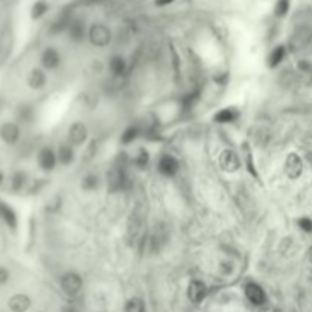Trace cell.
I'll use <instances>...</instances> for the list:
<instances>
[{
  "label": "cell",
  "instance_id": "cell-16",
  "mask_svg": "<svg viewBox=\"0 0 312 312\" xmlns=\"http://www.w3.org/2000/svg\"><path fill=\"white\" fill-rule=\"evenodd\" d=\"M32 306V300L28 294L17 292L8 299V309L11 312H28Z\"/></svg>",
  "mask_w": 312,
  "mask_h": 312
},
{
  "label": "cell",
  "instance_id": "cell-3",
  "mask_svg": "<svg viewBox=\"0 0 312 312\" xmlns=\"http://www.w3.org/2000/svg\"><path fill=\"white\" fill-rule=\"evenodd\" d=\"M60 286L69 297H76L84 288V280L78 273L69 271L60 277Z\"/></svg>",
  "mask_w": 312,
  "mask_h": 312
},
{
  "label": "cell",
  "instance_id": "cell-30",
  "mask_svg": "<svg viewBox=\"0 0 312 312\" xmlns=\"http://www.w3.org/2000/svg\"><path fill=\"white\" fill-rule=\"evenodd\" d=\"M297 225L299 229L305 233H312V219L308 218V216H303V218H299L297 219Z\"/></svg>",
  "mask_w": 312,
  "mask_h": 312
},
{
  "label": "cell",
  "instance_id": "cell-31",
  "mask_svg": "<svg viewBox=\"0 0 312 312\" xmlns=\"http://www.w3.org/2000/svg\"><path fill=\"white\" fill-rule=\"evenodd\" d=\"M11 280V273L6 267L0 265V286H5Z\"/></svg>",
  "mask_w": 312,
  "mask_h": 312
},
{
  "label": "cell",
  "instance_id": "cell-23",
  "mask_svg": "<svg viewBox=\"0 0 312 312\" xmlns=\"http://www.w3.org/2000/svg\"><path fill=\"white\" fill-rule=\"evenodd\" d=\"M67 32L69 37L73 41H82L85 38V25L81 20H72L70 23L67 25Z\"/></svg>",
  "mask_w": 312,
  "mask_h": 312
},
{
  "label": "cell",
  "instance_id": "cell-26",
  "mask_svg": "<svg viewBox=\"0 0 312 312\" xmlns=\"http://www.w3.org/2000/svg\"><path fill=\"white\" fill-rule=\"evenodd\" d=\"M139 137V128L137 127H128L124 130V133L120 134V142L124 145H130L133 143L136 139Z\"/></svg>",
  "mask_w": 312,
  "mask_h": 312
},
{
  "label": "cell",
  "instance_id": "cell-21",
  "mask_svg": "<svg viewBox=\"0 0 312 312\" xmlns=\"http://www.w3.org/2000/svg\"><path fill=\"white\" fill-rule=\"evenodd\" d=\"M101 186V177L95 172H87L81 178V189L84 192H95Z\"/></svg>",
  "mask_w": 312,
  "mask_h": 312
},
{
  "label": "cell",
  "instance_id": "cell-13",
  "mask_svg": "<svg viewBox=\"0 0 312 312\" xmlns=\"http://www.w3.org/2000/svg\"><path fill=\"white\" fill-rule=\"evenodd\" d=\"M41 67L44 69V70L47 72H54L57 70V69L61 66V54L55 49V47H46L43 52H41Z\"/></svg>",
  "mask_w": 312,
  "mask_h": 312
},
{
  "label": "cell",
  "instance_id": "cell-12",
  "mask_svg": "<svg viewBox=\"0 0 312 312\" xmlns=\"http://www.w3.org/2000/svg\"><path fill=\"white\" fill-rule=\"evenodd\" d=\"M207 292H209L207 291V285L203 280H198V279L190 280L189 285H187V289H186L189 302L194 303V305H200L207 297Z\"/></svg>",
  "mask_w": 312,
  "mask_h": 312
},
{
  "label": "cell",
  "instance_id": "cell-35",
  "mask_svg": "<svg viewBox=\"0 0 312 312\" xmlns=\"http://www.w3.org/2000/svg\"><path fill=\"white\" fill-rule=\"evenodd\" d=\"M3 183H5V175L2 174V172H0V187L3 186Z\"/></svg>",
  "mask_w": 312,
  "mask_h": 312
},
{
  "label": "cell",
  "instance_id": "cell-18",
  "mask_svg": "<svg viewBox=\"0 0 312 312\" xmlns=\"http://www.w3.org/2000/svg\"><path fill=\"white\" fill-rule=\"evenodd\" d=\"M0 219H2L11 230H17L19 227V218H17V213L12 207L0 200Z\"/></svg>",
  "mask_w": 312,
  "mask_h": 312
},
{
  "label": "cell",
  "instance_id": "cell-5",
  "mask_svg": "<svg viewBox=\"0 0 312 312\" xmlns=\"http://www.w3.org/2000/svg\"><path fill=\"white\" fill-rule=\"evenodd\" d=\"M89 140V128L81 120L70 124L67 128V142L72 146H82Z\"/></svg>",
  "mask_w": 312,
  "mask_h": 312
},
{
  "label": "cell",
  "instance_id": "cell-19",
  "mask_svg": "<svg viewBox=\"0 0 312 312\" xmlns=\"http://www.w3.org/2000/svg\"><path fill=\"white\" fill-rule=\"evenodd\" d=\"M107 67H108V72H110L111 76L120 78V76H124L127 73L128 64H127V60L122 55H113L108 60V66Z\"/></svg>",
  "mask_w": 312,
  "mask_h": 312
},
{
  "label": "cell",
  "instance_id": "cell-17",
  "mask_svg": "<svg viewBox=\"0 0 312 312\" xmlns=\"http://www.w3.org/2000/svg\"><path fill=\"white\" fill-rule=\"evenodd\" d=\"M57 157H58V163L61 166H70L75 163L76 154H75V146H72L69 142H63L60 143V146L57 148Z\"/></svg>",
  "mask_w": 312,
  "mask_h": 312
},
{
  "label": "cell",
  "instance_id": "cell-4",
  "mask_svg": "<svg viewBox=\"0 0 312 312\" xmlns=\"http://www.w3.org/2000/svg\"><path fill=\"white\" fill-rule=\"evenodd\" d=\"M218 165L224 172H229V174H235L238 172L242 166L241 157L239 154L235 149L230 148H225L219 152L218 155Z\"/></svg>",
  "mask_w": 312,
  "mask_h": 312
},
{
  "label": "cell",
  "instance_id": "cell-14",
  "mask_svg": "<svg viewBox=\"0 0 312 312\" xmlns=\"http://www.w3.org/2000/svg\"><path fill=\"white\" fill-rule=\"evenodd\" d=\"M22 137V130L19 127V124L15 122H5L2 127H0V139L9 146L17 145Z\"/></svg>",
  "mask_w": 312,
  "mask_h": 312
},
{
  "label": "cell",
  "instance_id": "cell-9",
  "mask_svg": "<svg viewBox=\"0 0 312 312\" xmlns=\"http://www.w3.org/2000/svg\"><path fill=\"white\" fill-rule=\"evenodd\" d=\"M37 163L40 166L41 171L44 172H52L57 165H58V157H57V151L52 146H43L38 154H37Z\"/></svg>",
  "mask_w": 312,
  "mask_h": 312
},
{
  "label": "cell",
  "instance_id": "cell-22",
  "mask_svg": "<svg viewBox=\"0 0 312 312\" xmlns=\"http://www.w3.org/2000/svg\"><path fill=\"white\" fill-rule=\"evenodd\" d=\"M286 57V47L285 46H276L267 57V64L270 69H276L282 64V61Z\"/></svg>",
  "mask_w": 312,
  "mask_h": 312
},
{
  "label": "cell",
  "instance_id": "cell-25",
  "mask_svg": "<svg viewBox=\"0 0 312 312\" xmlns=\"http://www.w3.org/2000/svg\"><path fill=\"white\" fill-rule=\"evenodd\" d=\"M124 312H146V305L140 297H131L125 302Z\"/></svg>",
  "mask_w": 312,
  "mask_h": 312
},
{
  "label": "cell",
  "instance_id": "cell-33",
  "mask_svg": "<svg viewBox=\"0 0 312 312\" xmlns=\"http://www.w3.org/2000/svg\"><path fill=\"white\" fill-rule=\"evenodd\" d=\"M174 0H155V5L157 6H166V5H171Z\"/></svg>",
  "mask_w": 312,
  "mask_h": 312
},
{
  "label": "cell",
  "instance_id": "cell-34",
  "mask_svg": "<svg viewBox=\"0 0 312 312\" xmlns=\"http://www.w3.org/2000/svg\"><path fill=\"white\" fill-rule=\"evenodd\" d=\"M308 259H309V262L312 264V245H311L309 250H308Z\"/></svg>",
  "mask_w": 312,
  "mask_h": 312
},
{
  "label": "cell",
  "instance_id": "cell-27",
  "mask_svg": "<svg viewBox=\"0 0 312 312\" xmlns=\"http://www.w3.org/2000/svg\"><path fill=\"white\" fill-rule=\"evenodd\" d=\"M149 152H148V149H145V148H139L137 149V152H136V155H134V163H136V166H139V168H145L148 163H149Z\"/></svg>",
  "mask_w": 312,
  "mask_h": 312
},
{
  "label": "cell",
  "instance_id": "cell-10",
  "mask_svg": "<svg viewBox=\"0 0 312 312\" xmlns=\"http://www.w3.org/2000/svg\"><path fill=\"white\" fill-rule=\"evenodd\" d=\"M157 171H159V174H162L163 177L172 178V177H175L178 174L180 162H178L177 157H174V155L165 154V155H162V157L159 159V162H157Z\"/></svg>",
  "mask_w": 312,
  "mask_h": 312
},
{
  "label": "cell",
  "instance_id": "cell-24",
  "mask_svg": "<svg viewBox=\"0 0 312 312\" xmlns=\"http://www.w3.org/2000/svg\"><path fill=\"white\" fill-rule=\"evenodd\" d=\"M238 116H239V113L235 108L227 107V108L219 110L213 116V120H215L216 124H232V122H235V120L238 119Z\"/></svg>",
  "mask_w": 312,
  "mask_h": 312
},
{
  "label": "cell",
  "instance_id": "cell-2",
  "mask_svg": "<svg viewBox=\"0 0 312 312\" xmlns=\"http://www.w3.org/2000/svg\"><path fill=\"white\" fill-rule=\"evenodd\" d=\"M131 186L130 178L122 166H113L107 174V187L111 194L127 190Z\"/></svg>",
  "mask_w": 312,
  "mask_h": 312
},
{
  "label": "cell",
  "instance_id": "cell-36",
  "mask_svg": "<svg viewBox=\"0 0 312 312\" xmlns=\"http://www.w3.org/2000/svg\"><path fill=\"white\" fill-rule=\"evenodd\" d=\"M271 312H282V311H280V309H273Z\"/></svg>",
  "mask_w": 312,
  "mask_h": 312
},
{
  "label": "cell",
  "instance_id": "cell-6",
  "mask_svg": "<svg viewBox=\"0 0 312 312\" xmlns=\"http://www.w3.org/2000/svg\"><path fill=\"white\" fill-rule=\"evenodd\" d=\"M303 160L297 152H289L283 162V172L289 180H299L303 174Z\"/></svg>",
  "mask_w": 312,
  "mask_h": 312
},
{
  "label": "cell",
  "instance_id": "cell-32",
  "mask_svg": "<svg viewBox=\"0 0 312 312\" xmlns=\"http://www.w3.org/2000/svg\"><path fill=\"white\" fill-rule=\"evenodd\" d=\"M219 271L222 273V274H225V276H229L230 273H233V264L232 262H229V261H222V262H219Z\"/></svg>",
  "mask_w": 312,
  "mask_h": 312
},
{
  "label": "cell",
  "instance_id": "cell-11",
  "mask_svg": "<svg viewBox=\"0 0 312 312\" xmlns=\"http://www.w3.org/2000/svg\"><path fill=\"white\" fill-rule=\"evenodd\" d=\"M244 296L253 306H264L267 303V294L264 288L256 282H248L244 285Z\"/></svg>",
  "mask_w": 312,
  "mask_h": 312
},
{
  "label": "cell",
  "instance_id": "cell-7",
  "mask_svg": "<svg viewBox=\"0 0 312 312\" xmlns=\"http://www.w3.org/2000/svg\"><path fill=\"white\" fill-rule=\"evenodd\" d=\"M312 41V29L308 26H300L291 34L288 46L292 52L303 50Z\"/></svg>",
  "mask_w": 312,
  "mask_h": 312
},
{
  "label": "cell",
  "instance_id": "cell-15",
  "mask_svg": "<svg viewBox=\"0 0 312 312\" xmlns=\"http://www.w3.org/2000/svg\"><path fill=\"white\" fill-rule=\"evenodd\" d=\"M26 82H28V87L32 89V90H43L46 85H47V75H46V70L43 67H34L32 70L29 72L28 78H26Z\"/></svg>",
  "mask_w": 312,
  "mask_h": 312
},
{
  "label": "cell",
  "instance_id": "cell-20",
  "mask_svg": "<svg viewBox=\"0 0 312 312\" xmlns=\"http://www.w3.org/2000/svg\"><path fill=\"white\" fill-rule=\"evenodd\" d=\"M26 183H28V175L22 169L14 171L9 177V189L12 192H20V190H23Z\"/></svg>",
  "mask_w": 312,
  "mask_h": 312
},
{
  "label": "cell",
  "instance_id": "cell-29",
  "mask_svg": "<svg viewBox=\"0 0 312 312\" xmlns=\"http://www.w3.org/2000/svg\"><path fill=\"white\" fill-rule=\"evenodd\" d=\"M47 11V5L44 2H37L32 8V19H40Z\"/></svg>",
  "mask_w": 312,
  "mask_h": 312
},
{
  "label": "cell",
  "instance_id": "cell-8",
  "mask_svg": "<svg viewBox=\"0 0 312 312\" xmlns=\"http://www.w3.org/2000/svg\"><path fill=\"white\" fill-rule=\"evenodd\" d=\"M111 31L105 26L96 23L89 29V40L96 47H105L111 43Z\"/></svg>",
  "mask_w": 312,
  "mask_h": 312
},
{
  "label": "cell",
  "instance_id": "cell-28",
  "mask_svg": "<svg viewBox=\"0 0 312 312\" xmlns=\"http://www.w3.org/2000/svg\"><path fill=\"white\" fill-rule=\"evenodd\" d=\"M288 9H289V0H277L274 14L277 17H285L288 14Z\"/></svg>",
  "mask_w": 312,
  "mask_h": 312
},
{
  "label": "cell",
  "instance_id": "cell-1",
  "mask_svg": "<svg viewBox=\"0 0 312 312\" xmlns=\"http://www.w3.org/2000/svg\"><path fill=\"white\" fill-rule=\"evenodd\" d=\"M145 210L142 204H136V207L131 210L128 221H127V235L131 242H136L142 236L143 225H145Z\"/></svg>",
  "mask_w": 312,
  "mask_h": 312
}]
</instances>
